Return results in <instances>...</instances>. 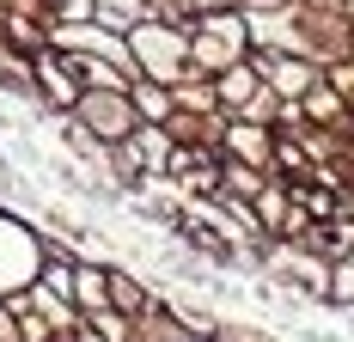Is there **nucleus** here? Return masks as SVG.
<instances>
[{
  "label": "nucleus",
  "instance_id": "15",
  "mask_svg": "<svg viewBox=\"0 0 354 342\" xmlns=\"http://www.w3.org/2000/svg\"><path fill=\"white\" fill-rule=\"evenodd\" d=\"M0 19H6V0H0Z\"/></svg>",
  "mask_w": 354,
  "mask_h": 342
},
{
  "label": "nucleus",
  "instance_id": "10",
  "mask_svg": "<svg viewBox=\"0 0 354 342\" xmlns=\"http://www.w3.org/2000/svg\"><path fill=\"white\" fill-rule=\"evenodd\" d=\"M153 300H159V294H147V281H141V275H129L122 263L110 269V306H116V312H129V318H141V312L153 306Z\"/></svg>",
  "mask_w": 354,
  "mask_h": 342
},
{
  "label": "nucleus",
  "instance_id": "6",
  "mask_svg": "<svg viewBox=\"0 0 354 342\" xmlns=\"http://www.w3.org/2000/svg\"><path fill=\"white\" fill-rule=\"evenodd\" d=\"M220 159H245V165L269 171V159H275V129H269V123H250V116H226V129H220Z\"/></svg>",
  "mask_w": 354,
  "mask_h": 342
},
{
  "label": "nucleus",
  "instance_id": "12",
  "mask_svg": "<svg viewBox=\"0 0 354 342\" xmlns=\"http://www.w3.org/2000/svg\"><path fill=\"white\" fill-rule=\"evenodd\" d=\"M324 306L330 312H354V257H336L324 275Z\"/></svg>",
  "mask_w": 354,
  "mask_h": 342
},
{
  "label": "nucleus",
  "instance_id": "11",
  "mask_svg": "<svg viewBox=\"0 0 354 342\" xmlns=\"http://www.w3.org/2000/svg\"><path fill=\"white\" fill-rule=\"evenodd\" d=\"M269 183V171H257V165H245V159H220V196H257Z\"/></svg>",
  "mask_w": 354,
  "mask_h": 342
},
{
  "label": "nucleus",
  "instance_id": "14",
  "mask_svg": "<svg viewBox=\"0 0 354 342\" xmlns=\"http://www.w3.org/2000/svg\"><path fill=\"white\" fill-rule=\"evenodd\" d=\"M275 110H281V98H275L269 86H257V98H250L239 116H250V123H269V129H275Z\"/></svg>",
  "mask_w": 354,
  "mask_h": 342
},
{
  "label": "nucleus",
  "instance_id": "7",
  "mask_svg": "<svg viewBox=\"0 0 354 342\" xmlns=\"http://www.w3.org/2000/svg\"><path fill=\"white\" fill-rule=\"evenodd\" d=\"M257 86H263V73H257V62H232L226 73H214V98H220V116H239L250 98H257Z\"/></svg>",
  "mask_w": 354,
  "mask_h": 342
},
{
  "label": "nucleus",
  "instance_id": "3",
  "mask_svg": "<svg viewBox=\"0 0 354 342\" xmlns=\"http://www.w3.org/2000/svg\"><path fill=\"white\" fill-rule=\"evenodd\" d=\"M250 62H257L263 86H269L275 98H306V92L324 80V68L312 62V55H299V49H250Z\"/></svg>",
  "mask_w": 354,
  "mask_h": 342
},
{
  "label": "nucleus",
  "instance_id": "8",
  "mask_svg": "<svg viewBox=\"0 0 354 342\" xmlns=\"http://www.w3.org/2000/svg\"><path fill=\"white\" fill-rule=\"evenodd\" d=\"M110 269H116V263H92V257L73 263V306H80V318L110 312Z\"/></svg>",
  "mask_w": 354,
  "mask_h": 342
},
{
  "label": "nucleus",
  "instance_id": "9",
  "mask_svg": "<svg viewBox=\"0 0 354 342\" xmlns=\"http://www.w3.org/2000/svg\"><path fill=\"white\" fill-rule=\"evenodd\" d=\"M129 104H135V116H141V123H171V110H177V92L171 86H165V80H135V86H129Z\"/></svg>",
  "mask_w": 354,
  "mask_h": 342
},
{
  "label": "nucleus",
  "instance_id": "1",
  "mask_svg": "<svg viewBox=\"0 0 354 342\" xmlns=\"http://www.w3.org/2000/svg\"><path fill=\"white\" fill-rule=\"evenodd\" d=\"M250 55V25H245V6H208L189 19V68L196 73H226L232 62Z\"/></svg>",
  "mask_w": 354,
  "mask_h": 342
},
{
  "label": "nucleus",
  "instance_id": "4",
  "mask_svg": "<svg viewBox=\"0 0 354 342\" xmlns=\"http://www.w3.org/2000/svg\"><path fill=\"white\" fill-rule=\"evenodd\" d=\"M73 116H80V123H86L92 135L104 141V147H116V141H129L135 129H141V116H135L129 92H80Z\"/></svg>",
  "mask_w": 354,
  "mask_h": 342
},
{
  "label": "nucleus",
  "instance_id": "2",
  "mask_svg": "<svg viewBox=\"0 0 354 342\" xmlns=\"http://www.w3.org/2000/svg\"><path fill=\"white\" fill-rule=\"evenodd\" d=\"M129 49H135V68H141L147 80H165V86L189 68V31H177L165 19H141V25L129 31Z\"/></svg>",
  "mask_w": 354,
  "mask_h": 342
},
{
  "label": "nucleus",
  "instance_id": "13",
  "mask_svg": "<svg viewBox=\"0 0 354 342\" xmlns=\"http://www.w3.org/2000/svg\"><path fill=\"white\" fill-rule=\"evenodd\" d=\"M214 342H287V336L269 330V324H232V318H220L214 324Z\"/></svg>",
  "mask_w": 354,
  "mask_h": 342
},
{
  "label": "nucleus",
  "instance_id": "5",
  "mask_svg": "<svg viewBox=\"0 0 354 342\" xmlns=\"http://www.w3.org/2000/svg\"><path fill=\"white\" fill-rule=\"evenodd\" d=\"M31 73H37V104L43 110H55V116H68L73 104H80V80H73V62L62 55V49H37L31 55Z\"/></svg>",
  "mask_w": 354,
  "mask_h": 342
}]
</instances>
